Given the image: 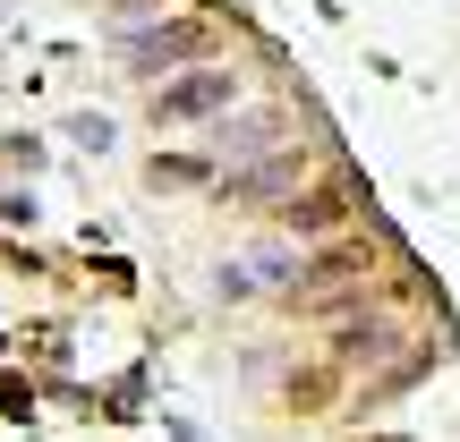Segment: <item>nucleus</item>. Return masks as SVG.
<instances>
[{
    "instance_id": "1",
    "label": "nucleus",
    "mask_w": 460,
    "mask_h": 442,
    "mask_svg": "<svg viewBox=\"0 0 460 442\" xmlns=\"http://www.w3.org/2000/svg\"><path fill=\"white\" fill-rule=\"evenodd\" d=\"M214 43H222L214 17H154V26H128V34H119V68H128L137 85H163L171 68L205 60Z\"/></svg>"
},
{
    "instance_id": "2",
    "label": "nucleus",
    "mask_w": 460,
    "mask_h": 442,
    "mask_svg": "<svg viewBox=\"0 0 460 442\" xmlns=\"http://www.w3.org/2000/svg\"><path fill=\"white\" fill-rule=\"evenodd\" d=\"M367 281H376V238L332 230V238H315V256H298V281L281 298H290V307H341V298L367 290Z\"/></svg>"
},
{
    "instance_id": "3",
    "label": "nucleus",
    "mask_w": 460,
    "mask_h": 442,
    "mask_svg": "<svg viewBox=\"0 0 460 442\" xmlns=\"http://www.w3.org/2000/svg\"><path fill=\"white\" fill-rule=\"evenodd\" d=\"M214 187L239 213H281V204L307 187V145H273V153H256V162H230Z\"/></svg>"
},
{
    "instance_id": "4",
    "label": "nucleus",
    "mask_w": 460,
    "mask_h": 442,
    "mask_svg": "<svg viewBox=\"0 0 460 442\" xmlns=\"http://www.w3.org/2000/svg\"><path fill=\"white\" fill-rule=\"evenodd\" d=\"M230 102H239L230 68H188V77L154 85V128H197V119H222Z\"/></svg>"
},
{
    "instance_id": "5",
    "label": "nucleus",
    "mask_w": 460,
    "mask_h": 442,
    "mask_svg": "<svg viewBox=\"0 0 460 442\" xmlns=\"http://www.w3.org/2000/svg\"><path fill=\"white\" fill-rule=\"evenodd\" d=\"M401 349H410V324H401V315H341V324H332V366L384 375Z\"/></svg>"
},
{
    "instance_id": "6",
    "label": "nucleus",
    "mask_w": 460,
    "mask_h": 442,
    "mask_svg": "<svg viewBox=\"0 0 460 442\" xmlns=\"http://www.w3.org/2000/svg\"><path fill=\"white\" fill-rule=\"evenodd\" d=\"M273 145H290V111H222V128H205L214 162H256Z\"/></svg>"
},
{
    "instance_id": "7",
    "label": "nucleus",
    "mask_w": 460,
    "mask_h": 442,
    "mask_svg": "<svg viewBox=\"0 0 460 442\" xmlns=\"http://www.w3.org/2000/svg\"><path fill=\"white\" fill-rule=\"evenodd\" d=\"M349 213H358V187H298L290 204H281V221H290V238H332V230H349Z\"/></svg>"
},
{
    "instance_id": "8",
    "label": "nucleus",
    "mask_w": 460,
    "mask_h": 442,
    "mask_svg": "<svg viewBox=\"0 0 460 442\" xmlns=\"http://www.w3.org/2000/svg\"><path fill=\"white\" fill-rule=\"evenodd\" d=\"M146 179H154V187H214L222 170H214V153H154Z\"/></svg>"
},
{
    "instance_id": "9",
    "label": "nucleus",
    "mask_w": 460,
    "mask_h": 442,
    "mask_svg": "<svg viewBox=\"0 0 460 442\" xmlns=\"http://www.w3.org/2000/svg\"><path fill=\"white\" fill-rule=\"evenodd\" d=\"M247 273H256V290H290V281H298V256H290V247H256Z\"/></svg>"
},
{
    "instance_id": "10",
    "label": "nucleus",
    "mask_w": 460,
    "mask_h": 442,
    "mask_svg": "<svg viewBox=\"0 0 460 442\" xmlns=\"http://www.w3.org/2000/svg\"><path fill=\"white\" fill-rule=\"evenodd\" d=\"M332 375H341V366H307V375H290V409H332Z\"/></svg>"
},
{
    "instance_id": "11",
    "label": "nucleus",
    "mask_w": 460,
    "mask_h": 442,
    "mask_svg": "<svg viewBox=\"0 0 460 442\" xmlns=\"http://www.w3.org/2000/svg\"><path fill=\"white\" fill-rule=\"evenodd\" d=\"M111 119H102V111H77V119H68V145H85V153H111Z\"/></svg>"
},
{
    "instance_id": "12",
    "label": "nucleus",
    "mask_w": 460,
    "mask_h": 442,
    "mask_svg": "<svg viewBox=\"0 0 460 442\" xmlns=\"http://www.w3.org/2000/svg\"><path fill=\"white\" fill-rule=\"evenodd\" d=\"M214 290H222V298H247V290H256V273H247V264H222Z\"/></svg>"
}]
</instances>
